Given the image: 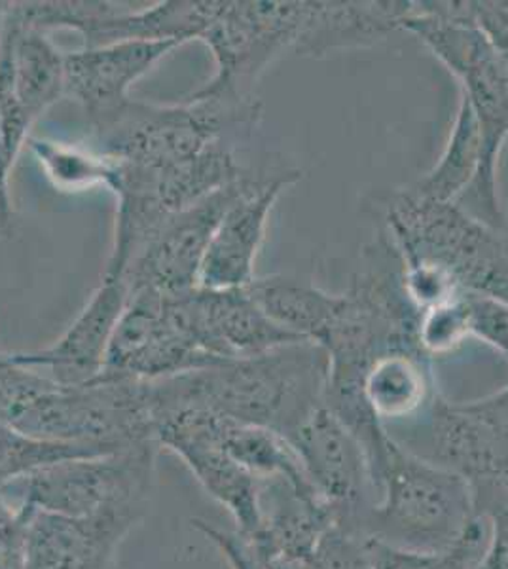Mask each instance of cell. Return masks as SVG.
<instances>
[{
	"mask_svg": "<svg viewBox=\"0 0 508 569\" xmlns=\"http://www.w3.org/2000/svg\"><path fill=\"white\" fill-rule=\"evenodd\" d=\"M329 357L313 342L295 343L265 356L147 382L150 412L201 408L245 426L266 427L289 437L325 402Z\"/></svg>",
	"mask_w": 508,
	"mask_h": 569,
	"instance_id": "obj_1",
	"label": "cell"
},
{
	"mask_svg": "<svg viewBox=\"0 0 508 569\" xmlns=\"http://www.w3.org/2000/svg\"><path fill=\"white\" fill-rule=\"evenodd\" d=\"M359 530L381 543L419 552H448L488 536L469 482L389 440Z\"/></svg>",
	"mask_w": 508,
	"mask_h": 569,
	"instance_id": "obj_2",
	"label": "cell"
},
{
	"mask_svg": "<svg viewBox=\"0 0 508 569\" xmlns=\"http://www.w3.org/2000/svg\"><path fill=\"white\" fill-rule=\"evenodd\" d=\"M386 224L405 268H435L461 292L508 302V233L408 187L387 198Z\"/></svg>",
	"mask_w": 508,
	"mask_h": 569,
	"instance_id": "obj_3",
	"label": "cell"
},
{
	"mask_svg": "<svg viewBox=\"0 0 508 569\" xmlns=\"http://www.w3.org/2000/svg\"><path fill=\"white\" fill-rule=\"evenodd\" d=\"M262 118L257 98H190L180 104L131 99L103 128L91 131L101 154L118 162L168 171L192 162L212 144L232 141Z\"/></svg>",
	"mask_w": 508,
	"mask_h": 569,
	"instance_id": "obj_4",
	"label": "cell"
},
{
	"mask_svg": "<svg viewBox=\"0 0 508 569\" xmlns=\"http://www.w3.org/2000/svg\"><path fill=\"white\" fill-rule=\"evenodd\" d=\"M158 447L156 440H145L120 452L58 461L0 493L21 512L44 511L78 520L118 518L137 526L149 512Z\"/></svg>",
	"mask_w": 508,
	"mask_h": 569,
	"instance_id": "obj_5",
	"label": "cell"
},
{
	"mask_svg": "<svg viewBox=\"0 0 508 569\" xmlns=\"http://www.w3.org/2000/svg\"><path fill=\"white\" fill-rule=\"evenodd\" d=\"M311 2L222 0L219 16L207 29L215 74L196 98H255L252 88L285 50L297 46Z\"/></svg>",
	"mask_w": 508,
	"mask_h": 569,
	"instance_id": "obj_6",
	"label": "cell"
},
{
	"mask_svg": "<svg viewBox=\"0 0 508 569\" xmlns=\"http://www.w3.org/2000/svg\"><path fill=\"white\" fill-rule=\"evenodd\" d=\"M182 323L175 297L129 292L110 342L103 375L133 382H160L217 365Z\"/></svg>",
	"mask_w": 508,
	"mask_h": 569,
	"instance_id": "obj_7",
	"label": "cell"
},
{
	"mask_svg": "<svg viewBox=\"0 0 508 569\" xmlns=\"http://www.w3.org/2000/svg\"><path fill=\"white\" fill-rule=\"evenodd\" d=\"M226 418L201 408H175L155 416V439L187 463L206 492L230 512L245 539L262 526L260 480L225 447Z\"/></svg>",
	"mask_w": 508,
	"mask_h": 569,
	"instance_id": "obj_8",
	"label": "cell"
},
{
	"mask_svg": "<svg viewBox=\"0 0 508 569\" xmlns=\"http://www.w3.org/2000/svg\"><path fill=\"white\" fill-rule=\"evenodd\" d=\"M252 176L255 171L232 187L171 214L123 273L128 295L152 291L163 297H180L198 289L212 233Z\"/></svg>",
	"mask_w": 508,
	"mask_h": 569,
	"instance_id": "obj_9",
	"label": "cell"
},
{
	"mask_svg": "<svg viewBox=\"0 0 508 569\" xmlns=\"http://www.w3.org/2000/svg\"><path fill=\"white\" fill-rule=\"evenodd\" d=\"M450 72L459 80L461 93L475 110L482 137L477 179L456 203L484 224L505 230V213L497 192V163L508 139L507 63L488 37L480 33Z\"/></svg>",
	"mask_w": 508,
	"mask_h": 569,
	"instance_id": "obj_10",
	"label": "cell"
},
{
	"mask_svg": "<svg viewBox=\"0 0 508 569\" xmlns=\"http://www.w3.org/2000/svg\"><path fill=\"white\" fill-rule=\"evenodd\" d=\"M287 440L297 450L317 496L335 509L338 520L359 528L373 496L367 456L359 440L325 402Z\"/></svg>",
	"mask_w": 508,
	"mask_h": 569,
	"instance_id": "obj_11",
	"label": "cell"
},
{
	"mask_svg": "<svg viewBox=\"0 0 508 569\" xmlns=\"http://www.w3.org/2000/svg\"><path fill=\"white\" fill-rule=\"evenodd\" d=\"M182 323L196 343L217 361L265 356L308 342L273 323L249 289H203L175 297Z\"/></svg>",
	"mask_w": 508,
	"mask_h": 569,
	"instance_id": "obj_12",
	"label": "cell"
},
{
	"mask_svg": "<svg viewBox=\"0 0 508 569\" xmlns=\"http://www.w3.org/2000/svg\"><path fill=\"white\" fill-rule=\"evenodd\" d=\"M302 173L283 169L273 173H255L220 219L212 233L201 266L203 289H245L255 281V264L265 243L271 209L287 188L297 184Z\"/></svg>",
	"mask_w": 508,
	"mask_h": 569,
	"instance_id": "obj_13",
	"label": "cell"
},
{
	"mask_svg": "<svg viewBox=\"0 0 508 569\" xmlns=\"http://www.w3.org/2000/svg\"><path fill=\"white\" fill-rule=\"evenodd\" d=\"M128 305L122 279L104 278L71 327L44 350L8 353L21 367L40 370L61 386H84L103 375L118 321Z\"/></svg>",
	"mask_w": 508,
	"mask_h": 569,
	"instance_id": "obj_14",
	"label": "cell"
},
{
	"mask_svg": "<svg viewBox=\"0 0 508 569\" xmlns=\"http://www.w3.org/2000/svg\"><path fill=\"white\" fill-rule=\"evenodd\" d=\"M179 42H118L64 56V93L84 110L91 131L131 101L129 90Z\"/></svg>",
	"mask_w": 508,
	"mask_h": 569,
	"instance_id": "obj_15",
	"label": "cell"
},
{
	"mask_svg": "<svg viewBox=\"0 0 508 569\" xmlns=\"http://www.w3.org/2000/svg\"><path fill=\"white\" fill-rule=\"evenodd\" d=\"M431 421L432 461L469 482L477 515L491 499L508 493V450L464 402L435 395Z\"/></svg>",
	"mask_w": 508,
	"mask_h": 569,
	"instance_id": "obj_16",
	"label": "cell"
},
{
	"mask_svg": "<svg viewBox=\"0 0 508 569\" xmlns=\"http://www.w3.org/2000/svg\"><path fill=\"white\" fill-rule=\"evenodd\" d=\"M23 515V569H118V549L136 528L118 518L78 520L44 511Z\"/></svg>",
	"mask_w": 508,
	"mask_h": 569,
	"instance_id": "obj_17",
	"label": "cell"
},
{
	"mask_svg": "<svg viewBox=\"0 0 508 569\" xmlns=\"http://www.w3.org/2000/svg\"><path fill=\"white\" fill-rule=\"evenodd\" d=\"M222 0H166L155 7L133 10L123 2H109L96 20L80 31L84 48L118 44V42H179L201 40Z\"/></svg>",
	"mask_w": 508,
	"mask_h": 569,
	"instance_id": "obj_18",
	"label": "cell"
},
{
	"mask_svg": "<svg viewBox=\"0 0 508 569\" xmlns=\"http://www.w3.org/2000/svg\"><path fill=\"white\" fill-rule=\"evenodd\" d=\"M0 82L32 122L64 93V56L46 33L23 26L13 2L0 44Z\"/></svg>",
	"mask_w": 508,
	"mask_h": 569,
	"instance_id": "obj_19",
	"label": "cell"
},
{
	"mask_svg": "<svg viewBox=\"0 0 508 569\" xmlns=\"http://www.w3.org/2000/svg\"><path fill=\"white\" fill-rule=\"evenodd\" d=\"M410 2H311L295 52L325 58L332 52L367 48L399 31Z\"/></svg>",
	"mask_w": 508,
	"mask_h": 569,
	"instance_id": "obj_20",
	"label": "cell"
},
{
	"mask_svg": "<svg viewBox=\"0 0 508 569\" xmlns=\"http://www.w3.org/2000/svg\"><path fill=\"white\" fill-rule=\"evenodd\" d=\"M362 389L381 423L418 415L435 399L429 359L416 350L387 351L368 367Z\"/></svg>",
	"mask_w": 508,
	"mask_h": 569,
	"instance_id": "obj_21",
	"label": "cell"
},
{
	"mask_svg": "<svg viewBox=\"0 0 508 569\" xmlns=\"http://www.w3.org/2000/svg\"><path fill=\"white\" fill-rule=\"evenodd\" d=\"M247 289L273 323L313 343L322 337L340 306V295L281 276L255 279Z\"/></svg>",
	"mask_w": 508,
	"mask_h": 569,
	"instance_id": "obj_22",
	"label": "cell"
},
{
	"mask_svg": "<svg viewBox=\"0 0 508 569\" xmlns=\"http://www.w3.org/2000/svg\"><path fill=\"white\" fill-rule=\"evenodd\" d=\"M225 447L233 460L260 482L285 480L298 496L322 501L309 482L297 450L283 435L226 418Z\"/></svg>",
	"mask_w": 508,
	"mask_h": 569,
	"instance_id": "obj_23",
	"label": "cell"
},
{
	"mask_svg": "<svg viewBox=\"0 0 508 569\" xmlns=\"http://www.w3.org/2000/svg\"><path fill=\"white\" fill-rule=\"evenodd\" d=\"M480 160H482L480 128H478L475 110L461 93L442 154L432 166L431 171H427L408 188L424 198L456 203L477 179Z\"/></svg>",
	"mask_w": 508,
	"mask_h": 569,
	"instance_id": "obj_24",
	"label": "cell"
},
{
	"mask_svg": "<svg viewBox=\"0 0 508 569\" xmlns=\"http://www.w3.org/2000/svg\"><path fill=\"white\" fill-rule=\"evenodd\" d=\"M27 149L37 158L46 179L61 192H86L107 188L117 194L122 182L120 162L82 144L29 137Z\"/></svg>",
	"mask_w": 508,
	"mask_h": 569,
	"instance_id": "obj_25",
	"label": "cell"
},
{
	"mask_svg": "<svg viewBox=\"0 0 508 569\" xmlns=\"http://www.w3.org/2000/svg\"><path fill=\"white\" fill-rule=\"evenodd\" d=\"M32 123L34 122L13 99L7 84L0 82V236H8L12 230L10 176L21 149L27 147Z\"/></svg>",
	"mask_w": 508,
	"mask_h": 569,
	"instance_id": "obj_26",
	"label": "cell"
},
{
	"mask_svg": "<svg viewBox=\"0 0 508 569\" xmlns=\"http://www.w3.org/2000/svg\"><path fill=\"white\" fill-rule=\"evenodd\" d=\"M469 337V305L465 292L429 310L419 311L416 343L429 361L432 357L450 356Z\"/></svg>",
	"mask_w": 508,
	"mask_h": 569,
	"instance_id": "obj_27",
	"label": "cell"
},
{
	"mask_svg": "<svg viewBox=\"0 0 508 569\" xmlns=\"http://www.w3.org/2000/svg\"><path fill=\"white\" fill-rule=\"evenodd\" d=\"M311 563L313 569H372L370 537L357 526L336 520L319 539Z\"/></svg>",
	"mask_w": 508,
	"mask_h": 569,
	"instance_id": "obj_28",
	"label": "cell"
},
{
	"mask_svg": "<svg viewBox=\"0 0 508 569\" xmlns=\"http://www.w3.org/2000/svg\"><path fill=\"white\" fill-rule=\"evenodd\" d=\"M469 305L470 337L482 340L508 359V302L478 292H465Z\"/></svg>",
	"mask_w": 508,
	"mask_h": 569,
	"instance_id": "obj_29",
	"label": "cell"
},
{
	"mask_svg": "<svg viewBox=\"0 0 508 569\" xmlns=\"http://www.w3.org/2000/svg\"><path fill=\"white\" fill-rule=\"evenodd\" d=\"M480 518L488 522V541L475 569H508V493L486 505Z\"/></svg>",
	"mask_w": 508,
	"mask_h": 569,
	"instance_id": "obj_30",
	"label": "cell"
},
{
	"mask_svg": "<svg viewBox=\"0 0 508 569\" xmlns=\"http://www.w3.org/2000/svg\"><path fill=\"white\" fill-rule=\"evenodd\" d=\"M372 569H448L451 550L448 552H419V550L399 549L381 543L370 537Z\"/></svg>",
	"mask_w": 508,
	"mask_h": 569,
	"instance_id": "obj_31",
	"label": "cell"
},
{
	"mask_svg": "<svg viewBox=\"0 0 508 569\" xmlns=\"http://www.w3.org/2000/svg\"><path fill=\"white\" fill-rule=\"evenodd\" d=\"M192 526L206 537L209 543L219 549L230 569H265L260 563L251 543L239 536L238 531H225L207 522L203 518H192Z\"/></svg>",
	"mask_w": 508,
	"mask_h": 569,
	"instance_id": "obj_32",
	"label": "cell"
},
{
	"mask_svg": "<svg viewBox=\"0 0 508 569\" xmlns=\"http://www.w3.org/2000/svg\"><path fill=\"white\" fill-rule=\"evenodd\" d=\"M464 407L482 421L508 450V386L478 401L464 402Z\"/></svg>",
	"mask_w": 508,
	"mask_h": 569,
	"instance_id": "obj_33",
	"label": "cell"
},
{
	"mask_svg": "<svg viewBox=\"0 0 508 569\" xmlns=\"http://www.w3.org/2000/svg\"><path fill=\"white\" fill-rule=\"evenodd\" d=\"M26 533V515L0 493V550L21 552Z\"/></svg>",
	"mask_w": 508,
	"mask_h": 569,
	"instance_id": "obj_34",
	"label": "cell"
},
{
	"mask_svg": "<svg viewBox=\"0 0 508 569\" xmlns=\"http://www.w3.org/2000/svg\"><path fill=\"white\" fill-rule=\"evenodd\" d=\"M10 4H12V2H2V0H0V44H2V37H4V27H7Z\"/></svg>",
	"mask_w": 508,
	"mask_h": 569,
	"instance_id": "obj_35",
	"label": "cell"
}]
</instances>
